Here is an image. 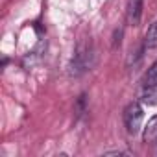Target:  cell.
Wrapping results in <instances>:
<instances>
[{
	"label": "cell",
	"mask_w": 157,
	"mask_h": 157,
	"mask_svg": "<svg viewBox=\"0 0 157 157\" xmlns=\"http://www.w3.org/2000/svg\"><path fill=\"white\" fill-rule=\"evenodd\" d=\"M144 44L148 48H157V21L148 28L146 37H144Z\"/></svg>",
	"instance_id": "cell-4"
},
{
	"label": "cell",
	"mask_w": 157,
	"mask_h": 157,
	"mask_svg": "<svg viewBox=\"0 0 157 157\" xmlns=\"http://www.w3.org/2000/svg\"><path fill=\"white\" fill-rule=\"evenodd\" d=\"M144 85H157V61L148 68L146 78H144Z\"/></svg>",
	"instance_id": "cell-5"
},
{
	"label": "cell",
	"mask_w": 157,
	"mask_h": 157,
	"mask_svg": "<svg viewBox=\"0 0 157 157\" xmlns=\"http://www.w3.org/2000/svg\"><path fill=\"white\" fill-rule=\"evenodd\" d=\"M142 117H144V111H142V105L139 102H131L124 109V126H126V131L129 135H135L140 131Z\"/></svg>",
	"instance_id": "cell-1"
},
{
	"label": "cell",
	"mask_w": 157,
	"mask_h": 157,
	"mask_svg": "<svg viewBox=\"0 0 157 157\" xmlns=\"http://www.w3.org/2000/svg\"><path fill=\"white\" fill-rule=\"evenodd\" d=\"M142 139H144V142H151V140L157 139V115L148 120V124L144 128V133H142Z\"/></svg>",
	"instance_id": "cell-3"
},
{
	"label": "cell",
	"mask_w": 157,
	"mask_h": 157,
	"mask_svg": "<svg viewBox=\"0 0 157 157\" xmlns=\"http://www.w3.org/2000/svg\"><path fill=\"white\" fill-rule=\"evenodd\" d=\"M128 24L129 26H139L140 17H142V0H128Z\"/></svg>",
	"instance_id": "cell-2"
}]
</instances>
